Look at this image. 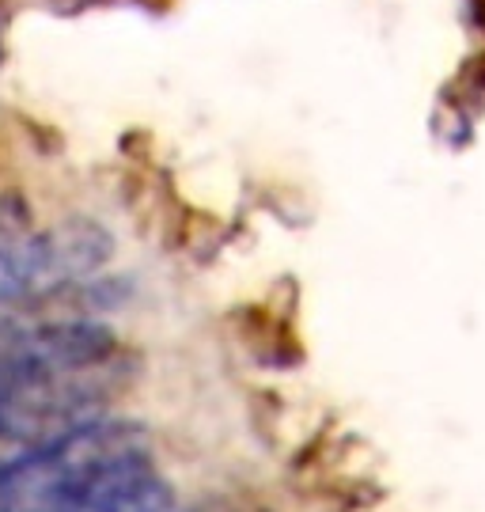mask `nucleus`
Here are the masks:
<instances>
[{"instance_id": "nucleus-1", "label": "nucleus", "mask_w": 485, "mask_h": 512, "mask_svg": "<svg viewBox=\"0 0 485 512\" xmlns=\"http://www.w3.org/2000/svg\"><path fill=\"white\" fill-rule=\"evenodd\" d=\"M156 482L163 478L148 433L137 421L99 414L0 478V512H80Z\"/></svg>"}, {"instance_id": "nucleus-2", "label": "nucleus", "mask_w": 485, "mask_h": 512, "mask_svg": "<svg viewBox=\"0 0 485 512\" xmlns=\"http://www.w3.org/2000/svg\"><path fill=\"white\" fill-rule=\"evenodd\" d=\"M114 391V365L72 376H42V380H8L0 384V478L50 444L99 418Z\"/></svg>"}, {"instance_id": "nucleus-3", "label": "nucleus", "mask_w": 485, "mask_h": 512, "mask_svg": "<svg viewBox=\"0 0 485 512\" xmlns=\"http://www.w3.org/2000/svg\"><path fill=\"white\" fill-rule=\"evenodd\" d=\"M118 361V338L91 319H0V384L95 372Z\"/></svg>"}, {"instance_id": "nucleus-4", "label": "nucleus", "mask_w": 485, "mask_h": 512, "mask_svg": "<svg viewBox=\"0 0 485 512\" xmlns=\"http://www.w3.org/2000/svg\"><path fill=\"white\" fill-rule=\"evenodd\" d=\"M16 232H23V213H19L16 205L0 202V239L16 236Z\"/></svg>"}]
</instances>
